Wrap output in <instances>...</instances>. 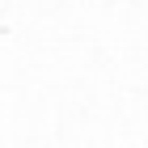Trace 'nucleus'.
<instances>
[]
</instances>
